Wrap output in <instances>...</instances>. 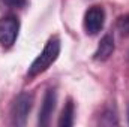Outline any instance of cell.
Returning <instances> with one entry per match:
<instances>
[{"label":"cell","mask_w":129,"mask_h":127,"mask_svg":"<svg viewBox=\"0 0 129 127\" xmlns=\"http://www.w3.org/2000/svg\"><path fill=\"white\" fill-rule=\"evenodd\" d=\"M59 54H60V39L57 36H54V37H51L47 42V45L42 49V52L30 64L29 72H27V76L29 78H35V76L44 73L51 64L59 58Z\"/></svg>","instance_id":"cell-1"},{"label":"cell","mask_w":129,"mask_h":127,"mask_svg":"<svg viewBox=\"0 0 129 127\" xmlns=\"http://www.w3.org/2000/svg\"><path fill=\"white\" fill-rule=\"evenodd\" d=\"M20 32V21L15 15H6L0 18V45L5 48H11Z\"/></svg>","instance_id":"cell-2"},{"label":"cell","mask_w":129,"mask_h":127,"mask_svg":"<svg viewBox=\"0 0 129 127\" xmlns=\"http://www.w3.org/2000/svg\"><path fill=\"white\" fill-rule=\"evenodd\" d=\"M32 106H33V96L29 94V93H21L17 97V100L12 106V111H11L12 123L15 126H26L27 117L32 111Z\"/></svg>","instance_id":"cell-3"},{"label":"cell","mask_w":129,"mask_h":127,"mask_svg":"<svg viewBox=\"0 0 129 127\" xmlns=\"http://www.w3.org/2000/svg\"><path fill=\"white\" fill-rule=\"evenodd\" d=\"M105 24V11L102 6H92L84 14V30L87 34L95 36Z\"/></svg>","instance_id":"cell-4"},{"label":"cell","mask_w":129,"mask_h":127,"mask_svg":"<svg viewBox=\"0 0 129 127\" xmlns=\"http://www.w3.org/2000/svg\"><path fill=\"white\" fill-rule=\"evenodd\" d=\"M56 102H57L56 91L53 88L47 90V93L44 96V100H42L41 111H39V124L41 126H48L50 124L51 115H53V112L56 109Z\"/></svg>","instance_id":"cell-5"},{"label":"cell","mask_w":129,"mask_h":127,"mask_svg":"<svg viewBox=\"0 0 129 127\" xmlns=\"http://www.w3.org/2000/svg\"><path fill=\"white\" fill-rule=\"evenodd\" d=\"M113 52H114V37L111 34H105L98 45V49L95 52V60L105 61L113 55Z\"/></svg>","instance_id":"cell-6"},{"label":"cell","mask_w":129,"mask_h":127,"mask_svg":"<svg viewBox=\"0 0 129 127\" xmlns=\"http://www.w3.org/2000/svg\"><path fill=\"white\" fill-rule=\"evenodd\" d=\"M74 115H75V106H74V102L69 99L64 105L63 111H62V115H60V120H59V126L60 127H71L74 124Z\"/></svg>","instance_id":"cell-7"},{"label":"cell","mask_w":129,"mask_h":127,"mask_svg":"<svg viewBox=\"0 0 129 127\" xmlns=\"http://www.w3.org/2000/svg\"><path fill=\"white\" fill-rule=\"evenodd\" d=\"M117 30L120 32L122 36H128L129 34V14L122 15L117 20Z\"/></svg>","instance_id":"cell-8"},{"label":"cell","mask_w":129,"mask_h":127,"mask_svg":"<svg viewBox=\"0 0 129 127\" xmlns=\"http://www.w3.org/2000/svg\"><path fill=\"white\" fill-rule=\"evenodd\" d=\"M2 3L9 9H21L26 6V0H2Z\"/></svg>","instance_id":"cell-9"}]
</instances>
